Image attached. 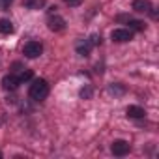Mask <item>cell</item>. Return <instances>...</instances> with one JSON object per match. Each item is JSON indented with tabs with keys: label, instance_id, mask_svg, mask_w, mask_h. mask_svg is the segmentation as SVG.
<instances>
[{
	"label": "cell",
	"instance_id": "obj_1",
	"mask_svg": "<svg viewBox=\"0 0 159 159\" xmlns=\"http://www.w3.org/2000/svg\"><path fill=\"white\" fill-rule=\"evenodd\" d=\"M47 96H49V84H47L45 79H38V81H34V84L30 86V98L34 101H43Z\"/></svg>",
	"mask_w": 159,
	"mask_h": 159
},
{
	"label": "cell",
	"instance_id": "obj_2",
	"mask_svg": "<svg viewBox=\"0 0 159 159\" xmlns=\"http://www.w3.org/2000/svg\"><path fill=\"white\" fill-rule=\"evenodd\" d=\"M41 52H43V45L39 41H28L25 45V56L28 58H38Z\"/></svg>",
	"mask_w": 159,
	"mask_h": 159
},
{
	"label": "cell",
	"instance_id": "obj_3",
	"mask_svg": "<svg viewBox=\"0 0 159 159\" xmlns=\"http://www.w3.org/2000/svg\"><path fill=\"white\" fill-rule=\"evenodd\" d=\"M112 39L114 41H118V43H124V41H129L131 38H133V34H131V30H127V28H116V30H112Z\"/></svg>",
	"mask_w": 159,
	"mask_h": 159
},
{
	"label": "cell",
	"instance_id": "obj_4",
	"mask_svg": "<svg viewBox=\"0 0 159 159\" xmlns=\"http://www.w3.org/2000/svg\"><path fill=\"white\" fill-rule=\"evenodd\" d=\"M111 150H112L114 155L122 157V155H125L129 152V142H125V140H114L112 146H111Z\"/></svg>",
	"mask_w": 159,
	"mask_h": 159
},
{
	"label": "cell",
	"instance_id": "obj_5",
	"mask_svg": "<svg viewBox=\"0 0 159 159\" xmlns=\"http://www.w3.org/2000/svg\"><path fill=\"white\" fill-rule=\"evenodd\" d=\"M49 28H51L52 32H62V30L66 28V21H64L60 15H54V17L49 19Z\"/></svg>",
	"mask_w": 159,
	"mask_h": 159
},
{
	"label": "cell",
	"instance_id": "obj_6",
	"mask_svg": "<svg viewBox=\"0 0 159 159\" xmlns=\"http://www.w3.org/2000/svg\"><path fill=\"white\" fill-rule=\"evenodd\" d=\"M133 10L139 13H148L152 10V4L150 0H133Z\"/></svg>",
	"mask_w": 159,
	"mask_h": 159
},
{
	"label": "cell",
	"instance_id": "obj_7",
	"mask_svg": "<svg viewBox=\"0 0 159 159\" xmlns=\"http://www.w3.org/2000/svg\"><path fill=\"white\" fill-rule=\"evenodd\" d=\"M19 84H21V83H19V79L13 77V75H6V77L2 79V86H4L6 90H15Z\"/></svg>",
	"mask_w": 159,
	"mask_h": 159
},
{
	"label": "cell",
	"instance_id": "obj_8",
	"mask_svg": "<svg viewBox=\"0 0 159 159\" xmlns=\"http://www.w3.org/2000/svg\"><path fill=\"white\" fill-rule=\"evenodd\" d=\"M125 112H127V116H131V118H144V114H146V111H144L142 107H137V105H129Z\"/></svg>",
	"mask_w": 159,
	"mask_h": 159
},
{
	"label": "cell",
	"instance_id": "obj_9",
	"mask_svg": "<svg viewBox=\"0 0 159 159\" xmlns=\"http://www.w3.org/2000/svg\"><path fill=\"white\" fill-rule=\"evenodd\" d=\"M13 32V25L10 19H0V34H11Z\"/></svg>",
	"mask_w": 159,
	"mask_h": 159
},
{
	"label": "cell",
	"instance_id": "obj_10",
	"mask_svg": "<svg viewBox=\"0 0 159 159\" xmlns=\"http://www.w3.org/2000/svg\"><path fill=\"white\" fill-rule=\"evenodd\" d=\"M90 49H92V43L90 41H84L81 45H77V52L81 54V56H88L90 54Z\"/></svg>",
	"mask_w": 159,
	"mask_h": 159
},
{
	"label": "cell",
	"instance_id": "obj_11",
	"mask_svg": "<svg viewBox=\"0 0 159 159\" xmlns=\"http://www.w3.org/2000/svg\"><path fill=\"white\" fill-rule=\"evenodd\" d=\"M26 6H28V8H32V10H39V8H43V6H45V0H28Z\"/></svg>",
	"mask_w": 159,
	"mask_h": 159
},
{
	"label": "cell",
	"instance_id": "obj_12",
	"mask_svg": "<svg viewBox=\"0 0 159 159\" xmlns=\"http://www.w3.org/2000/svg\"><path fill=\"white\" fill-rule=\"evenodd\" d=\"M19 83H25V81H30V79H32V71L30 69H23L21 73H19Z\"/></svg>",
	"mask_w": 159,
	"mask_h": 159
},
{
	"label": "cell",
	"instance_id": "obj_13",
	"mask_svg": "<svg viewBox=\"0 0 159 159\" xmlns=\"http://www.w3.org/2000/svg\"><path fill=\"white\" fill-rule=\"evenodd\" d=\"M129 26H131L133 30H144V28H146L144 23H140V21H131V19H129Z\"/></svg>",
	"mask_w": 159,
	"mask_h": 159
},
{
	"label": "cell",
	"instance_id": "obj_14",
	"mask_svg": "<svg viewBox=\"0 0 159 159\" xmlns=\"http://www.w3.org/2000/svg\"><path fill=\"white\" fill-rule=\"evenodd\" d=\"M90 96H92V90H90V88H83V90H81V98H86V99H88Z\"/></svg>",
	"mask_w": 159,
	"mask_h": 159
},
{
	"label": "cell",
	"instance_id": "obj_15",
	"mask_svg": "<svg viewBox=\"0 0 159 159\" xmlns=\"http://www.w3.org/2000/svg\"><path fill=\"white\" fill-rule=\"evenodd\" d=\"M11 2H13V0H0V6H2V8H10Z\"/></svg>",
	"mask_w": 159,
	"mask_h": 159
},
{
	"label": "cell",
	"instance_id": "obj_16",
	"mask_svg": "<svg viewBox=\"0 0 159 159\" xmlns=\"http://www.w3.org/2000/svg\"><path fill=\"white\" fill-rule=\"evenodd\" d=\"M66 2H67L69 6H77V4H81V0H66Z\"/></svg>",
	"mask_w": 159,
	"mask_h": 159
}]
</instances>
